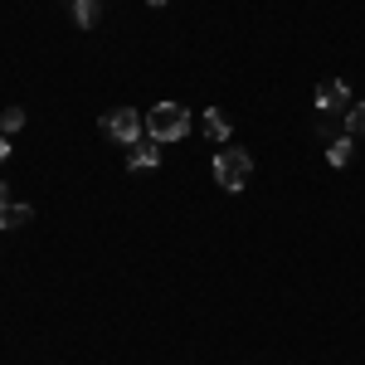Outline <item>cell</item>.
<instances>
[{
    "label": "cell",
    "instance_id": "obj_2",
    "mask_svg": "<svg viewBox=\"0 0 365 365\" xmlns=\"http://www.w3.org/2000/svg\"><path fill=\"white\" fill-rule=\"evenodd\" d=\"M249 175H253V156H249V151H239V146H225V151L215 156V180H220V190L239 195V190L249 185Z\"/></svg>",
    "mask_w": 365,
    "mask_h": 365
},
{
    "label": "cell",
    "instance_id": "obj_1",
    "mask_svg": "<svg viewBox=\"0 0 365 365\" xmlns=\"http://www.w3.org/2000/svg\"><path fill=\"white\" fill-rule=\"evenodd\" d=\"M185 132H190V113H185L180 103H156V108L146 113V137L161 141V146H166V141H180Z\"/></svg>",
    "mask_w": 365,
    "mask_h": 365
},
{
    "label": "cell",
    "instance_id": "obj_3",
    "mask_svg": "<svg viewBox=\"0 0 365 365\" xmlns=\"http://www.w3.org/2000/svg\"><path fill=\"white\" fill-rule=\"evenodd\" d=\"M103 132L113 141H122V146H137L141 132H146V117H137L132 108H113V113L103 117Z\"/></svg>",
    "mask_w": 365,
    "mask_h": 365
},
{
    "label": "cell",
    "instance_id": "obj_13",
    "mask_svg": "<svg viewBox=\"0 0 365 365\" xmlns=\"http://www.w3.org/2000/svg\"><path fill=\"white\" fill-rule=\"evenodd\" d=\"M5 200H10V190H5V180H0V205H5Z\"/></svg>",
    "mask_w": 365,
    "mask_h": 365
},
{
    "label": "cell",
    "instance_id": "obj_5",
    "mask_svg": "<svg viewBox=\"0 0 365 365\" xmlns=\"http://www.w3.org/2000/svg\"><path fill=\"white\" fill-rule=\"evenodd\" d=\"M161 166V141H137L132 151H127V170H156Z\"/></svg>",
    "mask_w": 365,
    "mask_h": 365
},
{
    "label": "cell",
    "instance_id": "obj_10",
    "mask_svg": "<svg viewBox=\"0 0 365 365\" xmlns=\"http://www.w3.org/2000/svg\"><path fill=\"white\" fill-rule=\"evenodd\" d=\"M346 137L365 141V103H351V113H346Z\"/></svg>",
    "mask_w": 365,
    "mask_h": 365
},
{
    "label": "cell",
    "instance_id": "obj_12",
    "mask_svg": "<svg viewBox=\"0 0 365 365\" xmlns=\"http://www.w3.org/2000/svg\"><path fill=\"white\" fill-rule=\"evenodd\" d=\"M5 156H10V137H0V161H5Z\"/></svg>",
    "mask_w": 365,
    "mask_h": 365
},
{
    "label": "cell",
    "instance_id": "obj_7",
    "mask_svg": "<svg viewBox=\"0 0 365 365\" xmlns=\"http://www.w3.org/2000/svg\"><path fill=\"white\" fill-rule=\"evenodd\" d=\"M68 10H73L78 29H93L98 20H103V5H98V0H68Z\"/></svg>",
    "mask_w": 365,
    "mask_h": 365
},
{
    "label": "cell",
    "instance_id": "obj_9",
    "mask_svg": "<svg viewBox=\"0 0 365 365\" xmlns=\"http://www.w3.org/2000/svg\"><path fill=\"white\" fill-rule=\"evenodd\" d=\"M351 146H356L351 137H331L327 141V161H331V166H351Z\"/></svg>",
    "mask_w": 365,
    "mask_h": 365
},
{
    "label": "cell",
    "instance_id": "obj_8",
    "mask_svg": "<svg viewBox=\"0 0 365 365\" xmlns=\"http://www.w3.org/2000/svg\"><path fill=\"white\" fill-rule=\"evenodd\" d=\"M229 132H234V122H229L220 108H210V113H205V137L210 141H229Z\"/></svg>",
    "mask_w": 365,
    "mask_h": 365
},
{
    "label": "cell",
    "instance_id": "obj_11",
    "mask_svg": "<svg viewBox=\"0 0 365 365\" xmlns=\"http://www.w3.org/2000/svg\"><path fill=\"white\" fill-rule=\"evenodd\" d=\"M20 127H25V108H5V113H0V132H5V137L20 132Z\"/></svg>",
    "mask_w": 365,
    "mask_h": 365
},
{
    "label": "cell",
    "instance_id": "obj_4",
    "mask_svg": "<svg viewBox=\"0 0 365 365\" xmlns=\"http://www.w3.org/2000/svg\"><path fill=\"white\" fill-rule=\"evenodd\" d=\"M351 88L341 83V78H327V83L317 88V108H322V117H341V113H351Z\"/></svg>",
    "mask_w": 365,
    "mask_h": 365
},
{
    "label": "cell",
    "instance_id": "obj_14",
    "mask_svg": "<svg viewBox=\"0 0 365 365\" xmlns=\"http://www.w3.org/2000/svg\"><path fill=\"white\" fill-rule=\"evenodd\" d=\"M146 5H170V0H146Z\"/></svg>",
    "mask_w": 365,
    "mask_h": 365
},
{
    "label": "cell",
    "instance_id": "obj_6",
    "mask_svg": "<svg viewBox=\"0 0 365 365\" xmlns=\"http://www.w3.org/2000/svg\"><path fill=\"white\" fill-rule=\"evenodd\" d=\"M29 220H34V210H29V205H15V200H5V205H0V229H25Z\"/></svg>",
    "mask_w": 365,
    "mask_h": 365
}]
</instances>
